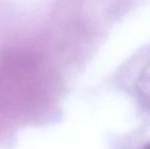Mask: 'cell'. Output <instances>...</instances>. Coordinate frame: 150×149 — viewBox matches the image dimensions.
<instances>
[{
  "mask_svg": "<svg viewBox=\"0 0 150 149\" xmlns=\"http://www.w3.org/2000/svg\"><path fill=\"white\" fill-rule=\"evenodd\" d=\"M144 149H150V143L148 144V145H146V147H145Z\"/></svg>",
  "mask_w": 150,
  "mask_h": 149,
  "instance_id": "2",
  "label": "cell"
},
{
  "mask_svg": "<svg viewBox=\"0 0 150 149\" xmlns=\"http://www.w3.org/2000/svg\"><path fill=\"white\" fill-rule=\"evenodd\" d=\"M137 90L143 98L150 100V62L143 68L137 81Z\"/></svg>",
  "mask_w": 150,
  "mask_h": 149,
  "instance_id": "1",
  "label": "cell"
}]
</instances>
